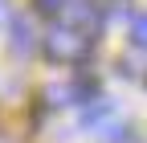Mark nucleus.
<instances>
[{
    "mask_svg": "<svg viewBox=\"0 0 147 143\" xmlns=\"http://www.w3.org/2000/svg\"><path fill=\"white\" fill-rule=\"evenodd\" d=\"M90 45H94V33H86L78 25H57L53 33H45V53L53 61H82Z\"/></svg>",
    "mask_w": 147,
    "mask_h": 143,
    "instance_id": "nucleus-1",
    "label": "nucleus"
},
{
    "mask_svg": "<svg viewBox=\"0 0 147 143\" xmlns=\"http://www.w3.org/2000/svg\"><path fill=\"white\" fill-rule=\"evenodd\" d=\"M65 16H69V21H78V25H98V12H94L90 0H69Z\"/></svg>",
    "mask_w": 147,
    "mask_h": 143,
    "instance_id": "nucleus-2",
    "label": "nucleus"
},
{
    "mask_svg": "<svg viewBox=\"0 0 147 143\" xmlns=\"http://www.w3.org/2000/svg\"><path fill=\"white\" fill-rule=\"evenodd\" d=\"M29 49H33V29H29V21L16 16L12 21V53H29Z\"/></svg>",
    "mask_w": 147,
    "mask_h": 143,
    "instance_id": "nucleus-3",
    "label": "nucleus"
},
{
    "mask_svg": "<svg viewBox=\"0 0 147 143\" xmlns=\"http://www.w3.org/2000/svg\"><path fill=\"white\" fill-rule=\"evenodd\" d=\"M131 41H135L139 49H147V12L131 16Z\"/></svg>",
    "mask_w": 147,
    "mask_h": 143,
    "instance_id": "nucleus-4",
    "label": "nucleus"
},
{
    "mask_svg": "<svg viewBox=\"0 0 147 143\" xmlns=\"http://www.w3.org/2000/svg\"><path fill=\"white\" fill-rule=\"evenodd\" d=\"M37 8H41V12H65L69 0H37Z\"/></svg>",
    "mask_w": 147,
    "mask_h": 143,
    "instance_id": "nucleus-5",
    "label": "nucleus"
},
{
    "mask_svg": "<svg viewBox=\"0 0 147 143\" xmlns=\"http://www.w3.org/2000/svg\"><path fill=\"white\" fill-rule=\"evenodd\" d=\"M0 16H4V0H0Z\"/></svg>",
    "mask_w": 147,
    "mask_h": 143,
    "instance_id": "nucleus-6",
    "label": "nucleus"
}]
</instances>
